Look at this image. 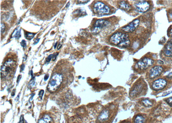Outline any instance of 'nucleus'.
Returning <instances> with one entry per match:
<instances>
[{"label":"nucleus","instance_id":"obj_11","mask_svg":"<svg viewBox=\"0 0 172 123\" xmlns=\"http://www.w3.org/2000/svg\"><path fill=\"white\" fill-rule=\"evenodd\" d=\"M163 71V67L160 66H156L152 68L149 73V78L151 79L156 78L162 73Z\"/></svg>","mask_w":172,"mask_h":123},{"label":"nucleus","instance_id":"obj_10","mask_svg":"<svg viewBox=\"0 0 172 123\" xmlns=\"http://www.w3.org/2000/svg\"><path fill=\"white\" fill-rule=\"evenodd\" d=\"M140 20L138 19H136L133 22L129 23V24L124 26L122 28V30L126 32H132L137 29L139 24Z\"/></svg>","mask_w":172,"mask_h":123},{"label":"nucleus","instance_id":"obj_14","mask_svg":"<svg viewBox=\"0 0 172 123\" xmlns=\"http://www.w3.org/2000/svg\"><path fill=\"white\" fill-rule=\"evenodd\" d=\"M119 5L120 9L126 11H129L131 9V6L124 1H120L119 4Z\"/></svg>","mask_w":172,"mask_h":123},{"label":"nucleus","instance_id":"obj_22","mask_svg":"<svg viewBox=\"0 0 172 123\" xmlns=\"http://www.w3.org/2000/svg\"><path fill=\"white\" fill-rule=\"evenodd\" d=\"M166 101L170 106L172 107V97L169 98L168 99H166Z\"/></svg>","mask_w":172,"mask_h":123},{"label":"nucleus","instance_id":"obj_40","mask_svg":"<svg viewBox=\"0 0 172 123\" xmlns=\"http://www.w3.org/2000/svg\"><path fill=\"white\" fill-rule=\"evenodd\" d=\"M57 43H58V42H56V44H55V45H54V49H55L56 48V46H57Z\"/></svg>","mask_w":172,"mask_h":123},{"label":"nucleus","instance_id":"obj_36","mask_svg":"<svg viewBox=\"0 0 172 123\" xmlns=\"http://www.w3.org/2000/svg\"><path fill=\"white\" fill-rule=\"evenodd\" d=\"M62 46V44H61V43H60L59 45H58V48H57V49H58V50H59V49H61V47Z\"/></svg>","mask_w":172,"mask_h":123},{"label":"nucleus","instance_id":"obj_38","mask_svg":"<svg viewBox=\"0 0 172 123\" xmlns=\"http://www.w3.org/2000/svg\"><path fill=\"white\" fill-rule=\"evenodd\" d=\"M19 95H18V96H17V98H16V99H15V100H16V101H18V100H19Z\"/></svg>","mask_w":172,"mask_h":123},{"label":"nucleus","instance_id":"obj_16","mask_svg":"<svg viewBox=\"0 0 172 123\" xmlns=\"http://www.w3.org/2000/svg\"><path fill=\"white\" fill-rule=\"evenodd\" d=\"M145 118L142 115H138L136 116L134 120V123H145Z\"/></svg>","mask_w":172,"mask_h":123},{"label":"nucleus","instance_id":"obj_29","mask_svg":"<svg viewBox=\"0 0 172 123\" xmlns=\"http://www.w3.org/2000/svg\"><path fill=\"white\" fill-rule=\"evenodd\" d=\"M24 118L23 116L21 115L19 123H24Z\"/></svg>","mask_w":172,"mask_h":123},{"label":"nucleus","instance_id":"obj_41","mask_svg":"<svg viewBox=\"0 0 172 123\" xmlns=\"http://www.w3.org/2000/svg\"><path fill=\"white\" fill-rule=\"evenodd\" d=\"M170 17L172 18V11L170 13Z\"/></svg>","mask_w":172,"mask_h":123},{"label":"nucleus","instance_id":"obj_7","mask_svg":"<svg viewBox=\"0 0 172 123\" xmlns=\"http://www.w3.org/2000/svg\"><path fill=\"white\" fill-rule=\"evenodd\" d=\"M167 85V81L164 79L160 78L155 80L152 84V88L155 91L161 90L164 89Z\"/></svg>","mask_w":172,"mask_h":123},{"label":"nucleus","instance_id":"obj_42","mask_svg":"<svg viewBox=\"0 0 172 123\" xmlns=\"http://www.w3.org/2000/svg\"><path fill=\"white\" fill-rule=\"evenodd\" d=\"M170 35H171V36H172V29H171V30H170Z\"/></svg>","mask_w":172,"mask_h":123},{"label":"nucleus","instance_id":"obj_1","mask_svg":"<svg viewBox=\"0 0 172 123\" xmlns=\"http://www.w3.org/2000/svg\"><path fill=\"white\" fill-rule=\"evenodd\" d=\"M128 35L118 32L114 34L111 37L110 42L114 45L120 47L126 48L129 46L130 41L128 38Z\"/></svg>","mask_w":172,"mask_h":123},{"label":"nucleus","instance_id":"obj_2","mask_svg":"<svg viewBox=\"0 0 172 123\" xmlns=\"http://www.w3.org/2000/svg\"><path fill=\"white\" fill-rule=\"evenodd\" d=\"M63 76L60 73H56L52 76L47 86L49 92H53L56 91L60 87L63 81Z\"/></svg>","mask_w":172,"mask_h":123},{"label":"nucleus","instance_id":"obj_35","mask_svg":"<svg viewBox=\"0 0 172 123\" xmlns=\"http://www.w3.org/2000/svg\"><path fill=\"white\" fill-rule=\"evenodd\" d=\"M34 95H35V94H34V93H32V95H31V96L30 97V99H29V101H30V102L32 100L33 98V97H34Z\"/></svg>","mask_w":172,"mask_h":123},{"label":"nucleus","instance_id":"obj_13","mask_svg":"<svg viewBox=\"0 0 172 123\" xmlns=\"http://www.w3.org/2000/svg\"><path fill=\"white\" fill-rule=\"evenodd\" d=\"M165 55L167 57H172V39L168 41L165 48Z\"/></svg>","mask_w":172,"mask_h":123},{"label":"nucleus","instance_id":"obj_34","mask_svg":"<svg viewBox=\"0 0 172 123\" xmlns=\"http://www.w3.org/2000/svg\"><path fill=\"white\" fill-rule=\"evenodd\" d=\"M49 74H46L44 76V80L45 81H47L48 79L49 78Z\"/></svg>","mask_w":172,"mask_h":123},{"label":"nucleus","instance_id":"obj_37","mask_svg":"<svg viewBox=\"0 0 172 123\" xmlns=\"http://www.w3.org/2000/svg\"><path fill=\"white\" fill-rule=\"evenodd\" d=\"M167 77H168L169 78H171L172 77V73L171 72V73H170L167 76Z\"/></svg>","mask_w":172,"mask_h":123},{"label":"nucleus","instance_id":"obj_24","mask_svg":"<svg viewBox=\"0 0 172 123\" xmlns=\"http://www.w3.org/2000/svg\"><path fill=\"white\" fill-rule=\"evenodd\" d=\"M21 45L25 49L26 48V45H27L26 41L24 40H23L21 42Z\"/></svg>","mask_w":172,"mask_h":123},{"label":"nucleus","instance_id":"obj_25","mask_svg":"<svg viewBox=\"0 0 172 123\" xmlns=\"http://www.w3.org/2000/svg\"><path fill=\"white\" fill-rule=\"evenodd\" d=\"M37 123H49L47 122V121H46V120L44 119L43 118H41V119H40L38 120V121L37 122Z\"/></svg>","mask_w":172,"mask_h":123},{"label":"nucleus","instance_id":"obj_15","mask_svg":"<svg viewBox=\"0 0 172 123\" xmlns=\"http://www.w3.org/2000/svg\"><path fill=\"white\" fill-rule=\"evenodd\" d=\"M21 30L20 29H19V27L15 29L14 31L13 32V33H12L11 35L12 38H15L17 39H19V38H20L21 36Z\"/></svg>","mask_w":172,"mask_h":123},{"label":"nucleus","instance_id":"obj_4","mask_svg":"<svg viewBox=\"0 0 172 123\" xmlns=\"http://www.w3.org/2000/svg\"><path fill=\"white\" fill-rule=\"evenodd\" d=\"M114 110L111 108H107L103 110L98 117V121L99 123H109L111 122L114 115Z\"/></svg>","mask_w":172,"mask_h":123},{"label":"nucleus","instance_id":"obj_23","mask_svg":"<svg viewBox=\"0 0 172 123\" xmlns=\"http://www.w3.org/2000/svg\"><path fill=\"white\" fill-rule=\"evenodd\" d=\"M35 78H33L32 79V80L30 81V82L29 83V85H28V86H31L32 87V86H34V84H35Z\"/></svg>","mask_w":172,"mask_h":123},{"label":"nucleus","instance_id":"obj_17","mask_svg":"<svg viewBox=\"0 0 172 123\" xmlns=\"http://www.w3.org/2000/svg\"><path fill=\"white\" fill-rule=\"evenodd\" d=\"M142 104L146 107H150L152 105V103L148 99H145L142 101Z\"/></svg>","mask_w":172,"mask_h":123},{"label":"nucleus","instance_id":"obj_28","mask_svg":"<svg viewBox=\"0 0 172 123\" xmlns=\"http://www.w3.org/2000/svg\"><path fill=\"white\" fill-rule=\"evenodd\" d=\"M77 2H78L79 4H85L87 3V2H89V0H77Z\"/></svg>","mask_w":172,"mask_h":123},{"label":"nucleus","instance_id":"obj_6","mask_svg":"<svg viewBox=\"0 0 172 123\" xmlns=\"http://www.w3.org/2000/svg\"><path fill=\"white\" fill-rule=\"evenodd\" d=\"M154 61L148 58H144L138 61L137 65L142 70H145L153 64Z\"/></svg>","mask_w":172,"mask_h":123},{"label":"nucleus","instance_id":"obj_30","mask_svg":"<svg viewBox=\"0 0 172 123\" xmlns=\"http://www.w3.org/2000/svg\"><path fill=\"white\" fill-rule=\"evenodd\" d=\"M25 65L24 64H23L22 65H21L20 66V72L24 71V70L25 69Z\"/></svg>","mask_w":172,"mask_h":123},{"label":"nucleus","instance_id":"obj_39","mask_svg":"<svg viewBox=\"0 0 172 123\" xmlns=\"http://www.w3.org/2000/svg\"><path fill=\"white\" fill-rule=\"evenodd\" d=\"M69 5H70V3H68L66 5V8H68L69 7Z\"/></svg>","mask_w":172,"mask_h":123},{"label":"nucleus","instance_id":"obj_8","mask_svg":"<svg viewBox=\"0 0 172 123\" xmlns=\"http://www.w3.org/2000/svg\"><path fill=\"white\" fill-rule=\"evenodd\" d=\"M109 24V21L106 20L104 19H99L96 21L94 26V30L93 32L94 34H97L99 33L102 29L106 27Z\"/></svg>","mask_w":172,"mask_h":123},{"label":"nucleus","instance_id":"obj_43","mask_svg":"<svg viewBox=\"0 0 172 123\" xmlns=\"http://www.w3.org/2000/svg\"></svg>","mask_w":172,"mask_h":123},{"label":"nucleus","instance_id":"obj_20","mask_svg":"<svg viewBox=\"0 0 172 123\" xmlns=\"http://www.w3.org/2000/svg\"><path fill=\"white\" fill-rule=\"evenodd\" d=\"M43 118L46 120V121H47L48 123L51 122V121H52V118L48 115H45L43 117Z\"/></svg>","mask_w":172,"mask_h":123},{"label":"nucleus","instance_id":"obj_19","mask_svg":"<svg viewBox=\"0 0 172 123\" xmlns=\"http://www.w3.org/2000/svg\"><path fill=\"white\" fill-rule=\"evenodd\" d=\"M82 10H75V12H74L73 14H75V15H77L78 16L82 15L83 14L85 13L83 11L82 12Z\"/></svg>","mask_w":172,"mask_h":123},{"label":"nucleus","instance_id":"obj_18","mask_svg":"<svg viewBox=\"0 0 172 123\" xmlns=\"http://www.w3.org/2000/svg\"><path fill=\"white\" fill-rule=\"evenodd\" d=\"M25 36L26 39L28 40H30L34 38V34L31 32H26V33L25 34Z\"/></svg>","mask_w":172,"mask_h":123},{"label":"nucleus","instance_id":"obj_31","mask_svg":"<svg viewBox=\"0 0 172 123\" xmlns=\"http://www.w3.org/2000/svg\"><path fill=\"white\" fill-rule=\"evenodd\" d=\"M21 77H22V76H21V75H19V76H18V77H17V84H19V81H20V80L21 79Z\"/></svg>","mask_w":172,"mask_h":123},{"label":"nucleus","instance_id":"obj_33","mask_svg":"<svg viewBox=\"0 0 172 123\" xmlns=\"http://www.w3.org/2000/svg\"><path fill=\"white\" fill-rule=\"evenodd\" d=\"M58 53H56V54H54V55H53V58H52V60L54 61H55V60L56 59V57H57V56L58 55Z\"/></svg>","mask_w":172,"mask_h":123},{"label":"nucleus","instance_id":"obj_27","mask_svg":"<svg viewBox=\"0 0 172 123\" xmlns=\"http://www.w3.org/2000/svg\"><path fill=\"white\" fill-rule=\"evenodd\" d=\"M44 90H41L39 92V96L40 99H42V97H43V95L44 94Z\"/></svg>","mask_w":172,"mask_h":123},{"label":"nucleus","instance_id":"obj_5","mask_svg":"<svg viewBox=\"0 0 172 123\" xmlns=\"http://www.w3.org/2000/svg\"><path fill=\"white\" fill-rule=\"evenodd\" d=\"M94 8L95 12L100 15L108 14L110 12V8L109 6L100 1H98L95 3Z\"/></svg>","mask_w":172,"mask_h":123},{"label":"nucleus","instance_id":"obj_21","mask_svg":"<svg viewBox=\"0 0 172 123\" xmlns=\"http://www.w3.org/2000/svg\"><path fill=\"white\" fill-rule=\"evenodd\" d=\"M53 55H54L53 54H50V55H49L48 57L46 58V61H45V62H46V63H49V62H50L51 60V59L53 58Z\"/></svg>","mask_w":172,"mask_h":123},{"label":"nucleus","instance_id":"obj_32","mask_svg":"<svg viewBox=\"0 0 172 123\" xmlns=\"http://www.w3.org/2000/svg\"><path fill=\"white\" fill-rule=\"evenodd\" d=\"M40 39V38H37V39H35V40L34 41V45H35V44H37V43H38Z\"/></svg>","mask_w":172,"mask_h":123},{"label":"nucleus","instance_id":"obj_12","mask_svg":"<svg viewBox=\"0 0 172 123\" xmlns=\"http://www.w3.org/2000/svg\"><path fill=\"white\" fill-rule=\"evenodd\" d=\"M143 85L142 83H139L135 85V86L133 88L130 93V95L132 97H135L138 95L142 92V91L143 88Z\"/></svg>","mask_w":172,"mask_h":123},{"label":"nucleus","instance_id":"obj_9","mask_svg":"<svg viewBox=\"0 0 172 123\" xmlns=\"http://www.w3.org/2000/svg\"><path fill=\"white\" fill-rule=\"evenodd\" d=\"M135 7L137 11L141 13H144L148 11L150 8V4L148 2L142 0L135 4Z\"/></svg>","mask_w":172,"mask_h":123},{"label":"nucleus","instance_id":"obj_3","mask_svg":"<svg viewBox=\"0 0 172 123\" xmlns=\"http://www.w3.org/2000/svg\"><path fill=\"white\" fill-rule=\"evenodd\" d=\"M16 66V62L9 59L1 67V78H6L13 72Z\"/></svg>","mask_w":172,"mask_h":123},{"label":"nucleus","instance_id":"obj_26","mask_svg":"<svg viewBox=\"0 0 172 123\" xmlns=\"http://www.w3.org/2000/svg\"><path fill=\"white\" fill-rule=\"evenodd\" d=\"M5 29V25L3 23H1V33H3Z\"/></svg>","mask_w":172,"mask_h":123}]
</instances>
